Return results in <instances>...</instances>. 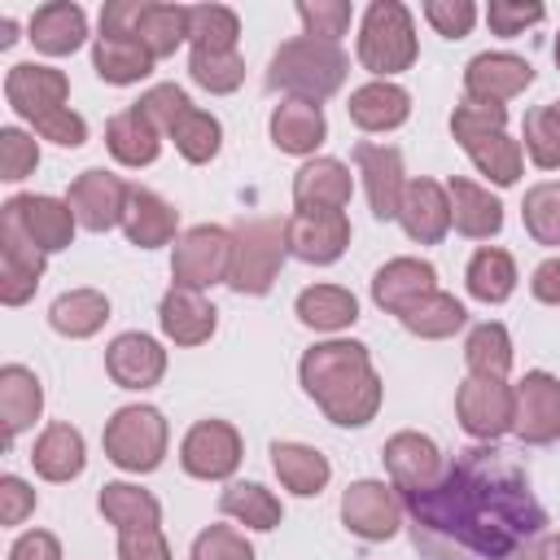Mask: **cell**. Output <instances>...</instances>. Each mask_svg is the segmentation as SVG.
I'll use <instances>...</instances> for the list:
<instances>
[{
	"label": "cell",
	"mask_w": 560,
	"mask_h": 560,
	"mask_svg": "<svg viewBox=\"0 0 560 560\" xmlns=\"http://www.w3.org/2000/svg\"><path fill=\"white\" fill-rule=\"evenodd\" d=\"M529 83H534V66L516 52H477L464 66V96L468 101L503 105V101L521 96Z\"/></svg>",
	"instance_id": "e0dca14e"
},
{
	"label": "cell",
	"mask_w": 560,
	"mask_h": 560,
	"mask_svg": "<svg viewBox=\"0 0 560 560\" xmlns=\"http://www.w3.org/2000/svg\"><path fill=\"white\" fill-rule=\"evenodd\" d=\"M551 52H556V66H560V35H556V48Z\"/></svg>",
	"instance_id": "03108f58"
},
{
	"label": "cell",
	"mask_w": 560,
	"mask_h": 560,
	"mask_svg": "<svg viewBox=\"0 0 560 560\" xmlns=\"http://www.w3.org/2000/svg\"><path fill=\"white\" fill-rule=\"evenodd\" d=\"M534 560H560V534H547L534 551Z\"/></svg>",
	"instance_id": "be15d7a7"
},
{
	"label": "cell",
	"mask_w": 560,
	"mask_h": 560,
	"mask_svg": "<svg viewBox=\"0 0 560 560\" xmlns=\"http://www.w3.org/2000/svg\"><path fill=\"white\" fill-rule=\"evenodd\" d=\"M118 560H171V542H166L162 525L118 534Z\"/></svg>",
	"instance_id": "680465c9"
},
{
	"label": "cell",
	"mask_w": 560,
	"mask_h": 560,
	"mask_svg": "<svg viewBox=\"0 0 560 560\" xmlns=\"http://www.w3.org/2000/svg\"><path fill=\"white\" fill-rule=\"evenodd\" d=\"M267 131H271V144H276L280 153L311 158V153L324 144V136H328V118H324V109H319V105L284 96V101L271 109Z\"/></svg>",
	"instance_id": "83f0119b"
},
{
	"label": "cell",
	"mask_w": 560,
	"mask_h": 560,
	"mask_svg": "<svg viewBox=\"0 0 560 560\" xmlns=\"http://www.w3.org/2000/svg\"><path fill=\"white\" fill-rule=\"evenodd\" d=\"M284 241L293 258L311 267H328L350 245V219L346 210H293L284 219Z\"/></svg>",
	"instance_id": "4fadbf2b"
},
{
	"label": "cell",
	"mask_w": 560,
	"mask_h": 560,
	"mask_svg": "<svg viewBox=\"0 0 560 560\" xmlns=\"http://www.w3.org/2000/svg\"><path fill=\"white\" fill-rule=\"evenodd\" d=\"M44 267H48V254L35 249L9 219H0V302L4 306L31 302L44 280Z\"/></svg>",
	"instance_id": "d6986e66"
},
{
	"label": "cell",
	"mask_w": 560,
	"mask_h": 560,
	"mask_svg": "<svg viewBox=\"0 0 560 560\" xmlns=\"http://www.w3.org/2000/svg\"><path fill=\"white\" fill-rule=\"evenodd\" d=\"M350 74V57L341 52V44H328V39H311V35H298V39H284L276 52H271V66H267V88L271 92H284L293 101H328L332 92H341Z\"/></svg>",
	"instance_id": "3957f363"
},
{
	"label": "cell",
	"mask_w": 560,
	"mask_h": 560,
	"mask_svg": "<svg viewBox=\"0 0 560 560\" xmlns=\"http://www.w3.org/2000/svg\"><path fill=\"white\" fill-rule=\"evenodd\" d=\"M9 560H61V542L48 529H26L9 547Z\"/></svg>",
	"instance_id": "94428289"
},
{
	"label": "cell",
	"mask_w": 560,
	"mask_h": 560,
	"mask_svg": "<svg viewBox=\"0 0 560 560\" xmlns=\"http://www.w3.org/2000/svg\"><path fill=\"white\" fill-rule=\"evenodd\" d=\"M381 459H385L389 486H394L398 494H407V490H424V486H433V481L446 472V455H442V446H438L433 438L416 433V429L394 433V438L381 446Z\"/></svg>",
	"instance_id": "9a60e30c"
},
{
	"label": "cell",
	"mask_w": 560,
	"mask_h": 560,
	"mask_svg": "<svg viewBox=\"0 0 560 560\" xmlns=\"http://www.w3.org/2000/svg\"><path fill=\"white\" fill-rule=\"evenodd\" d=\"M271 468H276L280 486L293 490L298 499H315L332 477L328 455L306 442H271Z\"/></svg>",
	"instance_id": "836d02e7"
},
{
	"label": "cell",
	"mask_w": 560,
	"mask_h": 560,
	"mask_svg": "<svg viewBox=\"0 0 560 560\" xmlns=\"http://www.w3.org/2000/svg\"><path fill=\"white\" fill-rule=\"evenodd\" d=\"M446 197H451V223L459 236L468 241H490L503 232V201L481 188L477 179H464V175H451L446 179Z\"/></svg>",
	"instance_id": "cb8c5ba5"
},
{
	"label": "cell",
	"mask_w": 560,
	"mask_h": 560,
	"mask_svg": "<svg viewBox=\"0 0 560 560\" xmlns=\"http://www.w3.org/2000/svg\"><path fill=\"white\" fill-rule=\"evenodd\" d=\"M354 166L363 175V192L376 219H398L402 192H407V175H402V153L394 144H354Z\"/></svg>",
	"instance_id": "ac0fdd59"
},
{
	"label": "cell",
	"mask_w": 560,
	"mask_h": 560,
	"mask_svg": "<svg viewBox=\"0 0 560 560\" xmlns=\"http://www.w3.org/2000/svg\"><path fill=\"white\" fill-rule=\"evenodd\" d=\"M66 96H70V83H66V74L52 70V66L18 61V66H9V74H4V101H9V109H13L18 118H26V122H35V118L61 109Z\"/></svg>",
	"instance_id": "2e32d148"
},
{
	"label": "cell",
	"mask_w": 560,
	"mask_h": 560,
	"mask_svg": "<svg viewBox=\"0 0 560 560\" xmlns=\"http://www.w3.org/2000/svg\"><path fill=\"white\" fill-rule=\"evenodd\" d=\"M127 197H131V184H122L114 171L105 166H88L70 179V210L79 219V228L88 232H109V228H122V214H127Z\"/></svg>",
	"instance_id": "7c38bea8"
},
{
	"label": "cell",
	"mask_w": 560,
	"mask_h": 560,
	"mask_svg": "<svg viewBox=\"0 0 560 560\" xmlns=\"http://www.w3.org/2000/svg\"><path fill=\"white\" fill-rule=\"evenodd\" d=\"M346 114L359 131H394L411 118V92L398 88L394 79H372V83L350 92Z\"/></svg>",
	"instance_id": "4316f807"
},
{
	"label": "cell",
	"mask_w": 560,
	"mask_h": 560,
	"mask_svg": "<svg viewBox=\"0 0 560 560\" xmlns=\"http://www.w3.org/2000/svg\"><path fill=\"white\" fill-rule=\"evenodd\" d=\"M341 525L363 538V542H385L394 538L407 516H402V499L389 481H376V477H363V481H350L346 494H341Z\"/></svg>",
	"instance_id": "30bf717a"
},
{
	"label": "cell",
	"mask_w": 560,
	"mask_h": 560,
	"mask_svg": "<svg viewBox=\"0 0 560 560\" xmlns=\"http://www.w3.org/2000/svg\"><path fill=\"white\" fill-rule=\"evenodd\" d=\"M284 254H289V241H284V223L271 219V214H249L232 228V271H228V284L236 293H249V298H262L271 293L280 267H284Z\"/></svg>",
	"instance_id": "5b68a950"
},
{
	"label": "cell",
	"mask_w": 560,
	"mask_h": 560,
	"mask_svg": "<svg viewBox=\"0 0 560 560\" xmlns=\"http://www.w3.org/2000/svg\"><path fill=\"white\" fill-rule=\"evenodd\" d=\"M298 18H302V35L311 39H328V44H341V35L350 31V0H302L298 4Z\"/></svg>",
	"instance_id": "f907efd6"
},
{
	"label": "cell",
	"mask_w": 560,
	"mask_h": 560,
	"mask_svg": "<svg viewBox=\"0 0 560 560\" xmlns=\"http://www.w3.org/2000/svg\"><path fill=\"white\" fill-rule=\"evenodd\" d=\"M35 166H39L35 136H26L22 127H0V179L18 184V179L35 175Z\"/></svg>",
	"instance_id": "816d5d0a"
},
{
	"label": "cell",
	"mask_w": 560,
	"mask_h": 560,
	"mask_svg": "<svg viewBox=\"0 0 560 560\" xmlns=\"http://www.w3.org/2000/svg\"><path fill=\"white\" fill-rule=\"evenodd\" d=\"M171 140H175V149H179L184 162L206 166V162H214L219 149H223V122H219L210 109H197V105H192V109L175 122Z\"/></svg>",
	"instance_id": "7bdbcfd3"
},
{
	"label": "cell",
	"mask_w": 560,
	"mask_h": 560,
	"mask_svg": "<svg viewBox=\"0 0 560 560\" xmlns=\"http://www.w3.org/2000/svg\"><path fill=\"white\" fill-rule=\"evenodd\" d=\"M0 219H9V223H13L35 249H44V254L70 249L74 228H79L70 201L48 197V192H18V197H9V201L0 206Z\"/></svg>",
	"instance_id": "9c48e42d"
},
{
	"label": "cell",
	"mask_w": 560,
	"mask_h": 560,
	"mask_svg": "<svg viewBox=\"0 0 560 560\" xmlns=\"http://www.w3.org/2000/svg\"><path fill=\"white\" fill-rule=\"evenodd\" d=\"M219 512L232 516V521H241L245 529H262V534L284 521L280 499L267 486H258V481H228L223 494H219Z\"/></svg>",
	"instance_id": "ab89813d"
},
{
	"label": "cell",
	"mask_w": 560,
	"mask_h": 560,
	"mask_svg": "<svg viewBox=\"0 0 560 560\" xmlns=\"http://www.w3.org/2000/svg\"><path fill=\"white\" fill-rule=\"evenodd\" d=\"M13 39H18V22H13V18H4V22H0V48H9Z\"/></svg>",
	"instance_id": "e7e4bbea"
},
{
	"label": "cell",
	"mask_w": 560,
	"mask_h": 560,
	"mask_svg": "<svg viewBox=\"0 0 560 560\" xmlns=\"http://www.w3.org/2000/svg\"><path fill=\"white\" fill-rule=\"evenodd\" d=\"M354 197L350 166L337 158H311L293 175V206L298 210H346Z\"/></svg>",
	"instance_id": "603a6c76"
},
{
	"label": "cell",
	"mask_w": 560,
	"mask_h": 560,
	"mask_svg": "<svg viewBox=\"0 0 560 560\" xmlns=\"http://www.w3.org/2000/svg\"><path fill=\"white\" fill-rule=\"evenodd\" d=\"M512 359H516V354H512V337H508V328H503L499 319L477 324V328L468 332V341H464V363H468L472 376L508 381Z\"/></svg>",
	"instance_id": "60d3db41"
},
{
	"label": "cell",
	"mask_w": 560,
	"mask_h": 560,
	"mask_svg": "<svg viewBox=\"0 0 560 560\" xmlns=\"http://www.w3.org/2000/svg\"><path fill=\"white\" fill-rule=\"evenodd\" d=\"M503 127H508V105H486V101H468L464 96L455 105V114H451V136H455L459 149L486 140V136H494Z\"/></svg>",
	"instance_id": "681fc988"
},
{
	"label": "cell",
	"mask_w": 560,
	"mask_h": 560,
	"mask_svg": "<svg viewBox=\"0 0 560 560\" xmlns=\"http://www.w3.org/2000/svg\"><path fill=\"white\" fill-rule=\"evenodd\" d=\"M31 127H35L44 140L61 144V149H79V144L88 140V118H83V114H74L70 105H61V109H52V114L35 118Z\"/></svg>",
	"instance_id": "6f0895ef"
},
{
	"label": "cell",
	"mask_w": 560,
	"mask_h": 560,
	"mask_svg": "<svg viewBox=\"0 0 560 560\" xmlns=\"http://www.w3.org/2000/svg\"><path fill=\"white\" fill-rule=\"evenodd\" d=\"M35 52L44 57H70L74 48H83L88 39V13L74 4V0H48L31 13V26H26Z\"/></svg>",
	"instance_id": "484cf974"
},
{
	"label": "cell",
	"mask_w": 560,
	"mask_h": 560,
	"mask_svg": "<svg viewBox=\"0 0 560 560\" xmlns=\"http://www.w3.org/2000/svg\"><path fill=\"white\" fill-rule=\"evenodd\" d=\"M136 39H144V48L153 57H171L184 39H188V4H158L144 0L140 22H136Z\"/></svg>",
	"instance_id": "b9f144b4"
},
{
	"label": "cell",
	"mask_w": 560,
	"mask_h": 560,
	"mask_svg": "<svg viewBox=\"0 0 560 560\" xmlns=\"http://www.w3.org/2000/svg\"><path fill=\"white\" fill-rule=\"evenodd\" d=\"M158 324H162L166 341H175V346H201V341L214 337L219 311H214V302L201 289L171 284L162 293V302H158Z\"/></svg>",
	"instance_id": "44dd1931"
},
{
	"label": "cell",
	"mask_w": 560,
	"mask_h": 560,
	"mask_svg": "<svg viewBox=\"0 0 560 560\" xmlns=\"http://www.w3.org/2000/svg\"><path fill=\"white\" fill-rule=\"evenodd\" d=\"M122 232L136 249H158V245H171L175 232H179V210L158 197L153 188H131L127 197V214H122Z\"/></svg>",
	"instance_id": "f546056e"
},
{
	"label": "cell",
	"mask_w": 560,
	"mask_h": 560,
	"mask_svg": "<svg viewBox=\"0 0 560 560\" xmlns=\"http://www.w3.org/2000/svg\"><path fill=\"white\" fill-rule=\"evenodd\" d=\"M293 315L315 332H341L359 319V302L341 284H306L293 302Z\"/></svg>",
	"instance_id": "e575fe53"
},
{
	"label": "cell",
	"mask_w": 560,
	"mask_h": 560,
	"mask_svg": "<svg viewBox=\"0 0 560 560\" xmlns=\"http://www.w3.org/2000/svg\"><path fill=\"white\" fill-rule=\"evenodd\" d=\"M109 319V298L101 289H70L61 298H52L48 306V324L52 332L70 337V341H83V337H96Z\"/></svg>",
	"instance_id": "d590c367"
},
{
	"label": "cell",
	"mask_w": 560,
	"mask_h": 560,
	"mask_svg": "<svg viewBox=\"0 0 560 560\" xmlns=\"http://www.w3.org/2000/svg\"><path fill=\"white\" fill-rule=\"evenodd\" d=\"M529 293L542 302V306H560V254L556 258H542L529 276Z\"/></svg>",
	"instance_id": "6125c7cd"
},
{
	"label": "cell",
	"mask_w": 560,
	"mask_h": 560,
	"mask_svg": "<svg viewBox=\"0 0 560 560\" xmlns=\"http://www.w3.org/2000/svg\"><path fill=\"white\" fill-rule=\"evenodd\" d=\"M241 39V18L228 4H188V44L232 52Z\"/></svg>",
	"instance_id": "f6af8a7d"
},
{
	"label": "cell",
	"mask_w": 560,
	"mask_h": 560,
	"mask_svg": "<svg viewBox=\"0 0 560 560\" xmlns=\"http://www.w3.org/2000/svg\"><path fill=\"white\" fill-rule=\"evenodd\" d=\"M105 372L122 389H153L166 376V350L149 332H118L105 346Z\"/></svg>",
	"instance_id": "ffe728a7"
},
{
	"label": "cell",
	"mask_w": 560,
	"mask_h": 560,
	"mask_svg": "<svg viewBox=\"0 0 560 560\" xmlns=\"http://www.w3.org/2000/svg\"><path fill=\"white\" fill-rule=\"evenodd\" d=\"M398 324L411 332V337H424V341H442V337H455L464 324H468V311H464V302L455 298V293H442V289H433V293H424V298H416L402 315H398Z\"/></svg>",
	"instance_id": "74e56055"
},
{
	"label": "cell",
	"mask_w": 560,
	"mask_h": 560,
	"mask_svg": "<svg viewBox=\"0 0 560 560\" xmlns=\"http://www.w3.org/2000/svg\"><path fill=\"white\" fill-rule=\"evenodd\" d=\"M188 74H192V83L206 88L210 96H228V92L241 88V79H245V61H241L236 48H232V52L192 48V52H188Z\"/></svg>",
	"instance_id": "c3c4849f"
},
{
	"label": "cell",
	"mask_w": 560,
	"mask_h": 560,
	"mask_svg": "<svg viewBox=\"0 0 560 560\" xmlns=\"http://www.w3.org/2000/svg\"><path fill=\"white\" fill-rule=\"evenodd\" d=\"M556 105H560V101H556Z\"/></svg>",
	"instance_id": "003e7915"
},
{
	"label": "cell",
	"mask_w": 560,
	"mask_h": 560,
	"mask_svg": "<svg viewBox=\"0 0 560 560\" xmlns=\"http://www.w3.org/2000/svg\"><path fill=\"white\" fill-rule=\"evenodd\" d=\"M188 560H254V547L232 525H206L192 538V556Z\"/></svg>",
	"instance_id": "f5cc1de1"
},
{
	"label": "cell",
	"mask_w": 560,
	"mask_h": 560,
	"mask_svg": "<svg viewBox=\"0 0 560 560\" xmlns=\"http://www.w3.org/2000/svg\"><path fill=\"white\" fill-rule=\"evenodd\" d=\"M464 284L477 302L486 306H499L512 298L516 289V258L508 249H494V245H481L472 258H468V271H464Z\"/></svg>",
	"instance_id": "f35d334b"
},
{
	"label": "cell",
	"mask_w": 560,
	"mask_h": 560,
	"mask_svg": "<svg viewBox=\"0 0 560 560\" xmlns=\"http://www.w3.org/2000/svg\"><path fill=\"white\" fill-rule=\"evenodd\" d=\"M144 114H149V122L162 131V136H171L175 131V122L192 109V101H188V92L184 88H175V83H158V88H149L140 101H136Z\"/></svg>",
	"instance_id": "db71d44e"
},
{
	"label": "cell",
	"mask_w": 560,
	"mask_h": 560,
	"mask_svg": "<svg viewBox=\"0 0 560 560\" xmlns=\"http://www.w3.org/2000/svg\"><path fill=\"white\" fill-rule=\"evenodd\" d=\"M96 508H101V516H105L118 534L162 525V503H158L149 490L131 486V481H105L101 494H96Z\"/></svg>",
	"instance_id": "8d00e7d4"
},
{
	"label": "cell",
	"mask_w": 560,
	"mask_h": 560,
	"mask_svg": "<svg viewBox=\"0 0 560 560\" xmlns=\"http://www.w3.org/2000/svg\"><path fill=\"white\" fill-rule=\"evenodd\" d=\"M153 52L144 48V39L136 35H96L92 44V70L114 83V88H127V83H140L153 74Z\"/></svg>",
	"instance_id": "d6a6232c"
},
{
	"label": "cell",
	"mask_w": 560,
	"mask_h": 560,
	"mask_svg": "<svg viewBox=\"0 0 560 560\" xmlns=\"http://www.w3.org/2000/svg\"><path fill=\"white\" fill-rule=\"evenodd\" d=\"M468 158H472V166L490 179V184H499V188H512L516 179H521V166H525V149H521V140H512L508 131H494V136H486V140H477V144H468L464 149Z\"/></svg>",
	"instance_id": "ee69618b"
},
{
	"label": "cell",
	"mask_w": 560,
	"mask_h": 560,
	"mask_svg": "<svg viewBox=\"0 0 560 560\" xmlns=\"http://www.w3.org/2000/svg\"><path fill=\"white\" fill-rule=\"evenodd\" d=\"M232 271V228L219 223H197L175 241L171 254V280L179 289H210L228 284Z\"/></svg>",
	"instance_id": "52a82bcc"
},
{
	"label": "cell",
	"mask_w": 560,
	"mask_h": 560,
	"mask_svg": "<svg viewBox=\"0 0 560 560\" xmlns=\"http://www.w3.org/2000/svg\"><path fill=\"white\" fill-rule=\"evenodd\" d=\"M31 512H35V490L18 472H4L0 477V525H22Z\"/></svg>",
	"instance_id": "91938a15"
},
{
	"label": "cell",
	"mask_w": 560,
	"mask_h": 560,
	"mask_svg": "<svg viewBox=\"0 0 560 560\" xmlns=\"http://www.w3.org/2000/svg\"><path fill=\"white\" fill-rule=\"evenodd\" d=\"M398 223L416 245H438L451 232V197L438 179H407Z\"/></svg>",
	"instance_id": "7402d4cb"
},
{
	"label": "cell",
	"mask_w": 560,
	"mask_h": 560,
	"mask_svg": "<svg viewBox=\"0 0 560 560\" xmlns=\"http://www.w3.org/2000/svg\"><path fill=\"white\" fill-rule=\"evenodd\" d=\"M105 149L122 166H153L162 153V131L149 122L140 105H127L105 122Z\"/></svg>",
	"instance_id": "4dcf8cb0"
},
{
	"label": "cell",
	"mask_w": 560,
	"mask_h": 560,
	"mask_svg": "<svg viewBox=\"0 0 560 560\" xmlns=\"http://www.w3.org/2000/svg\"><path fill=\"white\" fill-rule=\"evenodd\" d=\"M521 140H525V153L538 171H556L560 166V105L547 101V105H534L525 114V127H521Z\"/></svg>",
	"instance_id": "bcb514c9"
},
{
	"label": "cell",
	"mask_w": 560,
	"mask_h": 560,
	"mask_svg": "<svg viewBox=\"0 0 560 560\" xmlns=\"http://www.w3.org/2000/svg\"><path fill=\"white\" fill-rule=\"evenodd\" d=\"M424 22L446 39H464L477 22V4L472 0H424Z\"/></svg>",
	"instance_id": "9f6ffc18"
},
{
	"label": "cell",
	"mask_w": 560,
	"mask_h": 560,
	"mask_svg": "<svg viewBox=\"0 0 560 560\" xmlns=\"http://www.w3.org/2000/svg\"><path fill=\"white\" fill-rule=\"evenodd\" d=\"M105 459L122 472H153L162 459H166V442H171V429H166V416L149 402H131V407H118L109 420H105Z\"/></svg>",
	"instance_id": "8992f818"
},
{
	"label": "cell",
	"mask_w": 560,
	"mask_h": 560,
	"mask_svg": "<svg viewBox=\"0 0 560 560\" xmlns=\"http://www.w3.org/2000/svg\"><path fill=\"white\" fill-rule=\"evenodd\" d=\"M455 416L468 438L499 442L503 433H512V420H516V385L490 381V376H468L455 389Z\"/></svg>",
	"instance_id": "ba28073f"
},
{
	"label": "cell",
	"mask_w": 560,
	"mask_h": 560,
	"mask_svg": "<svg viewBox=\"0 0 560 560\" xmlns=\"http://www.w3.org/2000/svg\"><path fill=\"white\" fill-rule=\"evenodd\" d=\"M31 464L44 481H74L83 468H88V442L74 424L66 420H52L44 424V433L35 438L31 446Z\"/></svg>",
	"instance_id": "f1b7e54d"
},
{
	"label": "cell",
	"mask_w": 560,
	"mask_h": 560,
	"mask_svg": "<svg viewBox=\"0 0 560 560\" xmlns=\"http://www.w3.org/2000/svg\"><path fill=\"white\" fill-rule=\"evenodd\" d=\"M542 18H547V9L538 0H490L486 4V26L494 35H503V39L521 35L525 26H538Z\"/></svg>",
	"instance_id": "11a10c76"
},
{
	"label": "cell",
	"mask_w": 560,
	"mask_h": 560,
	"mask_svg": "<svg viewBox=\"0 0 560 560\" xmlns=\"http://www.w3.org/2000/svg\"><path fill=\"white\" fill-rule=\"evenodd\" d=\"M433 289H438L433 262L411 258V254L389 258V262L372 276V302H376L381 311H389V315H402L416 298H424V293H433Z\"/></svg>",
	"instance_id": "d4e9b609"
},
{
	"label": "cell",
	"mask_w": 560,
	"mask_h": 560,
	"mask_svg": "<svg viewBox=\"0 0 560 560\" xmlns=\"http://www.w3.org/2000/svg\"><path fill=\"white\" fill-rule=\"evenodd\" d=\"M512 433L525 446H551L560 438V381L542 368L516 381V420Z\"/></svg>",
	"instance_id": "5bb4252c"
},
{
	"label": "cell",
	"mask_w": 560,
	"mask_h": 560,
	"mask_svg": "<svg viewBox=\"0 0 560 560\" xmlns=\"http://www.w3.org/2000/svg\"><path fill=\"white\" fill-rule=\"evenodd\" d=\"M298 381H302L306 398H315V407L341 429H363L381 411L385 385H381L363 341L332 337V341L311 346L298 363Z\"/></svg>",
	"instance_id": "7a4b0ae2"
},
{
	"label": "cell",
	"mask_w": 560,
	"mask_h": 560,
	"mask_svg": "<svg viewBox=\"0 0 560 560\" xmlns=\"http://www.w3.org/2000/svg\"><path fill=\"white\" fill-rule=\"evenodd\" d=\"M420 57L416 44V22L402 0H372L359 22V66L372 70L376 79H394L411 70Z\"/></svg>",
	"instance_id": "277c9868"
},
{
	"label": "cell",
	"mask_w": 560,
	"mask_h": 560,
	"mask_svg": "<svg viewBox=\"0 0 560 560\" xmlns=\"http://www.w3.org/2000/svg\"><path fill=\"white\" fill-rule=\"evenodd\" d=\"M245 442L228 420H197L179 442V464L197 481H228L241 468Z\"/></svg>",
	"instance_id": "8fae6325"
},
{
	"label": "cell",
	"mask_w": 560,
	"mask_h": 560,
	"mask_svg": "<svg viewBox=\"0 0 560 560\" xmlns=\"http://www.w3.org/2000/svg\"><path fill=\"white\" fill-rule=\"evenodd\" d=\"M398 499L420 560H534L547 538V508L494 442L455 451L433 486Z\"/></svg>",
	"instance_id": "6da1fadb"
},
{
	"label": "cell",
	"mask_w": 560,
	"mask_h": 560,
	"mask_svg": "<svg viewBox=\"0 0 560 560\" xmlns=\"http://www.w3.org/2000/svg\"><path fill=\"white\" fill-rule=\"evenodd\" d=\"M521 219H525V232L547 245V249H560V179H542L525 192L521 201Z\"/></svg>",
	"instance_id": "7dc6e473"
},
{
	"label": "cell",
	"mask_w": 560,
	"mask_h": 560,
	"mask_svg": "<svg viewBox=\"0 0 560 560\" xmlns=\"http://www.w3.org/2000/svg\"><path fill=\"white\" fill-rule=\"evenodd\" d=\"M44 411V385L31 368L4 363L0 368V420H4V442L26 433Z\"/></svg>",
	"instance_id": "1f68e13d"
}]
</instances>
